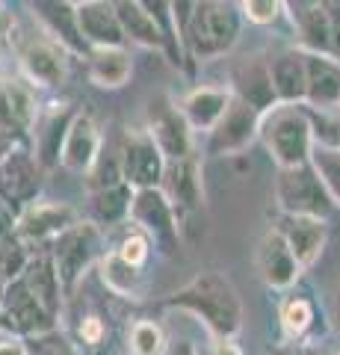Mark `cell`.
Masks as SVG:
<instances>
[{
	"label": "cell",
	"mask_w": 340,
	"mask_h": 355,
	"mask_svg": "<svg viewBox=\"0 0 340 355\" xmlns=\"http://www.w3.org/2000/svg\"><path fill=\"white\" fill-rule=\"evenodd\" d=\"M127 349L130 355H166L169 340L154 320H136L127 331Z\"/></svg>",
	"instance_id": "29"
},
{
	"label": "cell",
	"mask_w": 340,
	"mask_h": 355,
	"mask_svg": "<svg viewBox=\"0 0 340 355\" xmlns=\"http://www.w3.org/2000/svg\"><path fill=\"white\" fill-rule=\"evenodd\" d=\"M130 219L136 222L145 234L157 243L163 252H175L181 243V225L175 216V207L166 198L160 187H145V190L134 193V205H130Z\"/></svg>",
	"instance_id": "6"
},
{
	"label": "cell",
	"mask_w": 340,
	"mask_h": 355,
	"mask_svg": "<svg viewBox=\"0 0 340 355\" xmlns=\"http://www.w3.org/2000/svg\"><path fill=\"white\" fill-rule=\"evenodd\" d=\"M107 338V323L101 317H83V323H80V340L86 343V347H98V343H104Z\"/></svg>",
	"instance_id": "37"
},
{
	"label": "cell",
	"mask_w": 340,
	"mask_h": 355,
	"mask_svg": "<svg viewBox=\"0 0 340 355\" xmlns=\"http://www.w3.org/2000/svg\"><path fill=\"white\" fill-rule=\"evenodd\" d=\"M337 355H340V352H337Z\"/></svg>",
	"instance_id": "47"
},
{
	"label": "cell",
	"mask_w": 340,
	"mask_h": 355,
	"mask_svg": "<svg viewBox=\"0 0 340 355\" xmlns=\"http://www.w3.org/2000/svg\"><path fill=\"white\" fill-rule=\"evenodd\" d=\"M21 279L30 287V293L39 299L42 308L57 320L60 308H62V282L57 272V263H53V254H30V261L21 272Z\"/></svg>",
	"instance_id": "16"
},
{
	"label": "cell",
	"mask_w": 340,
	"mask_h": 355,
	"mask_svg": "<svg viewBox=\"0 0 340 355\" xmlns=\"http://www.w3.org/2000/svg\"><path fill=\"white\" fill-rule=\"evenodd\" d=\"M116 252L122 254L127 263H134V266H139V270H142V266L148 263V258H151V237L142 228H134L122 243H118Z\"/></svg>",
	"instance_id": "34"
},
{
	"label": "cell",
	"mask_w": 340,
	"mask_h": 355,
	"mask_svg": "<svg viewBox=\"0 0 340 355\" xmlns=\"http://www.w3.org/2000/svg\"><path fill=\"white\" fill-rule=\"evenodd\" d=\"M276 355H316V352H308V349H278Z\"/></svg>",
	"instance_id": "45"
},
{
	"label": "cell",
	"mask_w": 340,
	"mask_h": 355,
	"mask_svg": "<svg viewBox=\"0 0 340 355\" xmlns=\"http://www.w3.org/2000/svg\"><path fill=\"white\" fill-rule=\"evenodd\" d=\"M27 74L33 80H39L42 86H57L65 77V60L62 53L48 42H30L24 53H21Z\"/></svg>",
	"instance_id": "23"
},
{
	"label": "cell",
	"mask_w": 340,
	"mask_h": 355,
	"mask_svg": "<svg viewBox=\"0 0 340 355\" xmlns=\"http://www.w3.org/2000/svg\"><path fill=\"white\" fill-rule=\"evenodd\" d=\"M166 305L195 314L216 338H234L243 329V302L234 284L216 270L199 272L190 284L172 293Z\"/></svg>",
	"instance_id": "1"
},
{
	"label": "cell",
	"mask_w": 340,
	"mask_h": 355,
	"mask_svg": "<svg viewBox=\"0 0 340 355\" xmlns=\"http://www.w3.org/2000/svg\"><path fill=\"white\" fill-rule=\"evenodd\" d=\"M71 119L65 110H53V113L42 121V130H36V142H39V163L42 166H53L60 163L62 154V142L65 133H69Z\"/></svg>",
	"instance_id": "28"
},
{
	"label": "cell",
	"mask_w": 340,
	"mask_h": 355,
	"mask_svg": "<svg viewBox=\"0 0 340 355\" xmlns=\"http://www.w3.org/2000/svg\"><path fill=\"white\" fill-rule=\"evenodd\" d=\"M213 355H243V352H240V349L234 347V343H231V338H216Z\"/></svg>",
	"instance_id": "41"
},
{
	"label": "cell",
	"mask_w": 340,
	"mask_h": 355,
	"mask_svg": "<svg viewBox=\"0 0 340 355\" xmlns=\"http://www.w3.org/2000/svg\"><path fill=\"white\" fill-rule=\"evenodd\" d=\"M113 9L122 21L125 36L139 44H148V48H157L163 42V27L148 15V9L142 3H136V0H113Z\"/></svg>",
	"instance_id": "22"
},
{
	"label": "cell",
	"mask_w": 340,
	"mask_h": 355,
	"mask_svg": "<svg viewBox=\"0 0 340 355\" xmlns=\"http://www.w3.org/2000/svg\"><path fill=\"white\" fill-rule=\"evenodd\" d=\"M134 187L125 178L116 184L98 187L89 193V222H95L98 228L104 225H118V222L130 219V205H134Z\"/></svg>",
	"instance_id": "17"
},
{
	"label": "cell",
	"mask_w": 340,
	"mask_h": 355,
	"mask_svg": "<svg viewBox=\"0 0 340 355\" xmlns=\"http://www.w3.org/2000/svg\"><path fill=\"white\" fill-rule=\"evenodd\" d=\"M78 219V210L65 202H30L18 214L15 237L21 243H45L57 240L65 228H71Z\"/></svg>",
	"instance_id": "10"
},
{
	"label": "cell",
	"mask_w": 340,
	"mask_h": 355,
	"mask_svg": "<svg viewBox=\"0 0 340 355\" xmlns=\"http://www.w3.org/2000/svg\"><path fill=\"white\" fill-rule=\"evenodd\" d=\"M78 18H80V33L89 42H95L98 48H118L122 44L125 30H122V21H118L113 3H107V0L83 3Z\"/></svg>",
	"instance_id": "19"
},
{
	"label": "cell",
	"mask_w": 340,
	"mask_h": 355,
	"mask_svg": "<svg viewBox=\"0 0 340 355\" xmlns=\"http://www.w3.org/2000/svg\"><path fill=\"white\" fill-rule=\"evenodd\" d=\"M269 77L281 101H302L308 95V69H305V57L299 53H281L278 60H272Z\"/></svg>",
	"instance_id": "21"
},
{
	"label": "cell",
	"mask_w": 340,
	"mask_h": 355,
	"mask_svg": "<svg viewBox=\"0 0 340 355\" xmlns=\"http://www.w3.org/2000/svg\"><path fill=\"white\" fill-rule=\"evenodd\" d=\"M260 121H258V110L251 107L243 98H231L225 116L219 119V125L211 130V146L207 154L211 157H231L249 148V142L258 137Z\"/></svg>",
	"instance_id": "8"
},
{
	"label": "cell",
	"mask_w": 340,
	"mask_h": 355,
	"mask_svg": "<svg viewBox=\"0 0 340 355\" xmlns=\"http://www.w3.org/2000/svg\"><path fill=\"white\" fill-rule=\"evenodd\" d=\"M151 137L157 139V146L166 154V160L190 157V125H186L184 116L172 113V110L160 113L151 121Z\"/></svg>",
	"instance_id": "24"
},
{
	"label": "cell",
	"mask_w": 340,
	"mask_h": 355,
	"mask_svg": "<svg viewBox=\"0 0 340 355\" xmlns=\"http://www.w3.org/2000/svg\"><path fill=\"white\" fill-rule=\"evenodd\" d=\"M0 89H3V98H6V107H9V116H12V125L18 130H24L33 125V116H36V101H33L30 89L21 86L15 80H6L0 83Z\"/></svg>",
	"instance_id": "31"
},
{
	"label": "cell",
	"mask_w": 340,
	"mask_h": 355,
	"mask_svg": "<svg viewBox=\"0 0 340 355\" xmlns=\"http://www.w3.org/2000/svg\"><path fill=\"white\" fill-rule=\"evenodd\" d=\"M311 163H314V169L320 172L323 184L328 187V193H332L334 205L340 207V148L325 146V142H323V146H314Z\"/></svg>",
	"instance_id": "32"
},
{
	"label": "cell",
	"mask_w": 340,
	"mask_h": 355,
	"mask_svg": "<svg viewBox=\"0 0 340 355\" xmlns=\"http://www.w3.org/2000/svg\"><path fill=\"white\" fill-rule=\"evenodd\" d=\"M305 39H308V44H314V48L325 51L328 42H332V24H328V15L325 9L314 6L305 12Z\"/></svg>",
	"instance_id": "35"
},
{
	"label": "cell",
	"mask_w": 340,
	"mask_h": 355,
	"mask_svg": "<svg viewBox=\"0 0 340 355\" xmlns=\"http://www.w3.org/2000/svg\"><path fill=\"white\" fill-rule=\"evenodd\" d=\"M9 148H12V137H9V130H6L3 125H0V157H3V154H6Z\"/></svg>",
	"instance_id": "44"
},
{
	"label": "cell",
	"mask_w": 340,
	"mask_h": 355,
	"mask_svg": "<svg viewBox=\"0 0 340 355\" xmlns=\"http://www.w3.org/2000/svg\"><path fill=\"white\" fill-rule=\"evenodd\" d=\"M98 151H101V133L89 116H74L69 133L62 142L60 163L71 172H89L98 163Z\"/></svg>",
	"instance_id": "15"
},
{
	"label": "cell",
	"mask_w": 340,
	"mask_h": 355,
	"mask_svg": "<svg viewBox=\"0 0 340 355\" xmlns=\"http://www.w3.org/2000/svg\"><path fill=\"white\" fill-rule=\"evenodd\" d=\"M231 95L225 89H213V86H202L190 92L181 104V116L186 119L190 130H213L219 125V119L225 116Z\"/></svg>",
	"instance_id": "18"
},
{
	"label": "cell",
	"mask_w": 340,
	"mask_h": 355,
	"mask_svg": "<svg viewBox=\"0 0 340 355\" xmlns=\"http://www.w3.org/2000/svg\"><path fill=\"white\" fill-rule=\"evenodd\" d=\"M89 77L95 86L118 89L130 77V57L122 48H98L89 57Z\"/></svg>",
	"instance_id": "25"
},
{
	"label": "cell",
	"mask_w": 340,
	"mask_h": 355,
	"mask_svg": "<svg viewBox=\"0 0 340 355\" xmlns=\"http://www.w3.org/2000/svg\"><path fill=\"white\" fill-rule=\"evenodd\" d=\"M160 190L166 193V198L175 207V216L181 219L199 214L204 205V187H202V169L195 157H181V160H166V172H163Z\"/></svg>",
	"instance_id": "9"
},
{
	"label": "cell",
	"mask_w": 340,
	"mask_h": 355,
	"mask_svg": "<svg viewBox=\"0 0 340 355\" xmlns=\"http://www.w3.org/2000/svg\"><path fill=\"white\" fill-rule=\"evenodd\" d=\"M243 6H246V15L255 21V24H269V21L278 15L281 0H243Z\"/></svg>",
	"instance_id": "36"
},
{
	"label": "cell",
	"mask_w": 340,
	"mask_h": 355,
	"mask_svg": "<svg viewBox=\"0 0 340 355\" xmlns=\"http://www.w3.org/2000/svg\"><path fill=\"white\" fill-rule=\"evenodd\" d=\"M0 355H27V347L21 340H0Z\"/></svg>",
	"instance_id": "43"
},
{
	"label": "cell",
	"mask_w": 340,
	"mask_h": 355,
	"mask_svg": "<svg viewBox=\"0 0 340 355\" xmlns=\"http://www.w3.org/2000/svg\"><path fill=\"white\" fill-rule=\"evenodd\" d=\"M42 187L39 157L24 148H9L0 157V196L15 205H30Z\"/></svg>",
	"instance_id": "11"
},
{
	"label": "cell",
	"mask_w": 340,
	"mask_h": 355,
	"mask_svg": "<svg viewBox=\"0 0 340 355\" xmlns=\"http://www.w3.org/2000/svg\"><path fill=\"white\" fill-rule=\"evenodd\" d=\"M39 12L51 24L53 33H60V39L69 44V48H74V51L83 48L80 18H78V12H71V6L65 3V0H39Z\"/></svg>",
	"instance_id": "27"
},
{
	"label": "cell",
	"mask_w": 340,
	"mask_h": 355,
	"mask_svg": "<svg viewBox=\"0 0 340 355\" xmlns=\"http://www.w3.org/2000/svg\"><path fill=\"white\" fill-rule=\"evenodd\" d=\"M243 101H249L255 110H267L276 101V89H272L269 69H251L243 80Z\"/></svg>",
	"instance_id": "33"
},
{
	"label": "cell",
	"mask_w": 340,
	"mask_h": 355,
	"mask_svg": "<svg viewBox=\"0 0 340 355\" xmlns=\"http://www.w3.org/2000/svg\"><path fill=\"white\" fill-rule=\"evenodd\" d=\"M314 323V305L305 296H290L281 305V329L290 340H299Z\"/></svg>",
	"instance_id": "30"
},
{
	"label": "cell",
	"mask_w": 340,
	"mask_h": 355,
	"mask_svg": "<svg viewBox=\"0 0 340 355\" xmlns=\"http://www.w3.org/2000/svg\"><path fill=\"white\" fill-rule=\"evenodd\" d=\"M237 33H240L237 15L225 3H216V0L199 3L193 9L190 21H186V36H190L193 51L202 60L225 53L237 42Z\"/></svg>",
	"instance_id": "5"
},
{
	"label": "cell",
	"mask_w": 340,
	"mask_h": 355,
	"mask_svg": "<svg viewBox=\"0 0 340 355\" xmlns=\"http://www.w3.org/2000/svg\"><path fill=\"white\" fill-rule=\"evenodd\" d=\"M0 308H3L6 326H12L18 331H27V335H48L53 329V317L42 308L39 299L30 293L24 279H15V282L6 284Z\"/></svg>",
	"instance_id": "13"
},
{
	"label": "cell",
	"mask_w": 340,
	"mask_h": 355,
	"mask_svg": "<svg viewBox=\"0 0 340 355\" xmlns=\"http://www.w3.org/2000/svg\"><path fill=\"white\" fill-rule=\"evenodd\" d=\"M320 139L325 142V146H334V148H340V119L325 121L323 130H320Z\"/></svg>",
	"instance_id": "40"
},
{
	"label": "cell",
	"mask_w": 340,
	"mask_h": 355,
	"mask_svg": "<svg viewBox=\"0 0 340 355\" xmlns=\"http://www.w3.org/2000/svg\"><path fill=\"white\" fill-rule=\"evenodd\" d=\"M166 355H199V352H195V347L190 340H175V343H169Z\"/></svg>",
	"instance_id": "42"
},
{
	"label": "cell",
	"mask_w": 340,
	"mask_h": 355,
	"mask_svg": "<svg viewBox=\"0 0 340 355\" xmlns=\"http://www.w3.org/2000/svg\"><path fill=\"white\" fill-rule=\"evenodd\" d=\"M276 202L281 207V214L316 216V219H328L337 207L311 160L302 166H284V169H278Z\"/></svg>",
	"instance_id": "2"
},
{
	"label": "cell",
	"mask_w": 340,
	"mask_h": 355,
	"mask_svg": "<svg viewBox=\"0 0 340 355\" xmlns=\"http://www.w3.org/2000/svg\"><path fill=\"white\" fill-rule=\"evenodd\" d=\"M263 142H267L269 154L281 166H302L311 160L314 151V128L311 119L299 113L296 107H281L269 119L263 121Z\"/></svg>",
	"instance_id": "3"
},
{
	"label": "cell",
	"mask_w": 340,
	"mask_h": 355,
	"mask_svg": "<svg viewBox=\"0 0 340 355\" xmlns=\"http://www.w3.org/2000/svg\"><path fill=\"white\" fill-rule=\"evenodd\" d=\"M101 279L113 293L127 296V299L130 296L136 299L139 291H142V270L134 266V263H127L116 249L107 252L101 258Z\"/></svg>",
	"instance_id": "26"
},
{
	"label": "cell",
	"mask_w": 340,
	"mask_h": 355,
	"mask_svg": "<svg viewBox=\"0 0 340 355\" xmlns=\"http://www.w3.org/2000/svg\"><path fill=\"white\" fill-rule=\"evenodd\" d=\"M118 166H122V178L134 190L160 187L163 172H166V154L160 151L151 130H130L122 139Z\"/></svg>",
	"instance_id": "7"
},
{
	"label": "cell",
	"mask_w": 340,
	"mask_h": 355,
	"mask_svg": "<svg viewBox=\"0 0 340 355\" xmlns=\"http://www.w3.org/2000/svg\"><path fill=\"white\" fill-rule=\"evenodd\" d=\"M258 272H260V279L267 282V287H276V291H284V287L296 284V279L305 272L299 261H296L287 237H284L278 228L267 231L263 240L258 243Z\"/></svg>",
	"instance_id": "12"
},
{
	"label": "cell",
	"mask_w": 340,
	"mask_h": 355,
	"mask_svg": "<svg viewBox=\"0 0 340 355\" xmlns=\"http://www.w3.org/2000/svg\"><path fill=\"white\" fill-rule=\"evenodd\" d=\"M15 225H18V205L0 196V240L15 234Z\"/></svg>",
	"instance_id": "38"
},
{
	"label": "cell",
	"mask_w": 340,
	"mask_h": 355,
	"mask_svg": "<svg viewBox=\"0 0 340 355\" xmlns=\"http://www.w3.org/2000/svg\"><path fill=\"white\" fill-rule=\"evenodd\" d=\"M101 252V228L95 222H74L53 240V263H57L62 291L71 293L78 287L80 275L89 270L92 261Z\"/></svg>",
	"instance_id": "4"
},
{
	"label": "cell",
	"mask_w": 340,
	"mask_h": 355,
	"mask_svg": "<svg viewBox=\"0 0 340 355\" xmlns=\"http://www.w3.org/2000/svg\"><path fill=\"white\" fill-rule=\"evenodd\" d=\"M278 231L287 237L290 249H293V254H296V261H299L302 270H311V266L316 263V258L323 254V249H325V237H328L325 219L284 214Z\"/></svg>",
	"instance_id": "14"
},
{
	"label": "cell",
	"mask_w": 340,
	"mask_h": 355,
	"mask_svg": "<svg viewBox=\"0 0 340 355\" xmlns=\"http://www.w3.org/2000/svg\"><path fill=\"white\" fill-rule=\"evenodd\" d=\"M305 69H308V101L316 107H334L340 104V65L311 53L305 57Z\"/></svg>",
	"instance_id": "20"
},
{
	"label": "cell",
	"mask_w": 340,
	"mask_h": 355,
	"mask_svg": "<svg viewBox=\"0 0 340 355\" xmlns=\"http://www.w3.org/2000/svg\"><path fill=\"white\" fill-rule=\"evenodd\" d=\"M142 6L160 27H172V0H142Z\"/></svg>",
	"instance_id": "39"
},
{
	"label": "cell",
	"mask_w": 340,
	"mask_h": 355,
	"mask_svg": "<svg viewBox=\"0 0 340 355\" xmlns=\"http://www.w3.org/2000/svg\"><path fill=\"white\" fill-rule=\"evenodd\" d=\"M337 314H340V287H337Z\"/></svg>",
	"instance_id": "46"
}]
</instances>
